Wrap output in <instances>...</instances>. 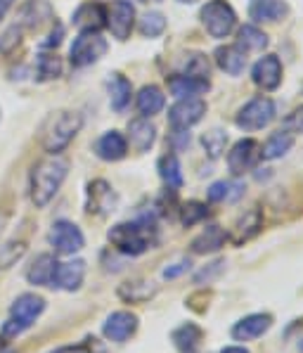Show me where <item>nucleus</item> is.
<instances>
[{"instance_id":"7ed1b4c3","label":"nucleus","mask_w":303,"mask_h":353,"mask_svg":"<svg viewBox=\"0 0 303 353\" xmlns=\"http://www.w3.org/2000/svg\"><path fill=\"white\" fill-rule=\"evenodd\" d=\"M69 173V164L59 157H50V159L38 161L31 171V202H34L38 209L48 206L52 202V197L59 192L62 183L67 181Z\"/></svg>"},{"instance_id":"cd10ccee","label":"nucleus","mask_w":303,"mask_h":353,"mask_svg":"<svg viewBox=\"0 0 303 353\" xmlns=\"http://www.w3.org/2000/svg\"><path fill=\"white\" fill-rule=\"evenodd\" d=\"M216 64L230 76H240L247 67V52H242L237 46H225L216 50Z\"/></svg>"},{"instance_id":"6e6552de","label":"nucleus","mask_w":303,"mask_h":353,"mask_svg":"<svg viewBox=\"0 0 303 353\" xmlns=\"http://www.w3.org/2000/svg\"><path fill=\"white\" fill-rule=\"evenodd\" d=\"M275 119V102L270 97H253L237 112L235 123L244 130H261Z\"/></svg>"},{"instance_id":"aec40b11","label":"nucleus","mask_w":303,"mask_h":353,"mask_svg":"<svg viewBox=\"0 0 303 353\" xmlns=\"http://www.w3.org/2000/svg\"><path fill=\"white\" fill-rule=\"evenodd\" d=\"M171 341L178 353H199L204 341V330L197 323H182L171 332Z\"/></svg>"},{"instance_id":"37998d69","label":"nucleus","mask_w":303,"mask_h":353,"mask_svg":"<svg viewBox=\"0 0 303 353\" xmlns=\"http://www.w3.org/2000/svg\"><path fill=\"white\" fill-rule=\"evenodd\" d=\"M21 41V26H10L3 36H0V52H10L12 48H17Z\"/></svg>"},{"instance_id":"6ab92c4d","label":"nucleus","mask_w":303,"mask_h":353,"mask_svg":"<svg viewBox=\"0 0 303 353\" xmlns=\"http://www.w3.org/2000/svg\"><path fill=\"white\" fill-rule=\"evenodd\" d=\"M74 26L79 31H100L107 24V8L102 3H83L74 12Z\"/></svg>"},{"instance_id":"412c9836","label":"nucleus","mask_w":303,"mask_h":353,"mask_svg":"<svg viewBox=\"0 0 303 353\" xmlns=\"http://www.w3.org/2000/svg\"><path fill=\"white\" fill-rule=\"evenodd\" d=\"M55 270H57V259L52 254H41V256L34 259L29 270H26V280L36 287H52Z\"/></svg>"},{"instance_id":"72a5a7b5","label":"nucleus","mask_w":303,"mask_h":353,"mask_svg":"<svg viewBox=\"0 0 303 353\" xmlns=\"http://www.w3.org/2000/svg\"><path fill=\"white\" fill-rule=\"evenodd\" d=\"M159 176L171 190L182 188V168L176 154H164L159 159Z\"/></svg>"},{"instance_id":"f257e3e1","label":"nucleus","mask_w":303,"mask_h":353,"mask_svg":"<svg viewBox=\"0 0 303 353\" xmlns=\"http://www.w3.org/2000/svg\"><path fill=\"white\" fill-rule=\"evenodd\" d=\"M107 240L123 256H140V254H145L147 249H154L159 244V230H156L154 221L149 216H143L138 221L116 223L114 228H109Z\"/></svg>"},{"instance_id":"a878e982","label":"nucleus","mask_w":303,"mask_h":353,"mask_svg":"<svg viewBox=\"0 0 303 353\" xmlns=\"http://www.w3.org/2000/svg\"><path fill=\"white\" fill-rule=\"evenodd\" d=\"M95 152H97V157L105 161H121L128 152V143L118 130H109V133H105L97 140Z\"/></svg>"},{"instance_id":"393cba45","label":"nucleus","mask_w":303,"mask_h":353,"mask_svg":"<svg viewBox=\"0 0 303 353\" xmlns=\"http://www.w3.org/2000/svg\"><path fill=\"white\" fill-rule=\"evenodd\" d=\"M156 140V128L149 119H133L128 123V143L135 152H147Z\"/></svg>"},{"instance_id":"49530a36","label":"nucleus","mask_w":303,"mask_h":353,"mask_svg":"<svg viewBox=\"0 0 303 353\" xmlns=\"http://www.w3.org/2000/svg\"><path fill=\"white\" fill-rule=\"evenodd\" d=\"M171 145H173V150H176V152H180V150L189 148V133H187L185 128H173V133H171Z\"/></svg>"},{"instance_id":"b1692460","label":"nucleus","mask_w":303,"mask_h":353,"mask_svg":"<svg viewBox=\"0 0 303 353\" xmlns=\"http://www.w3.org/2000/svg\"><path fill=\"white\" fill-rule=\"evenodd\" d=\"M227 242V232L220 225H207V230H202L189 244L192 254H216L223 249Z\"/></svg>"},{"instance_id":"a18cd8bd","label":"nucleus","mask_w":303,"mask_h":353,"mask_svg":"<svg viewBox=\"0 0 303 353\" xmlns=\"http://www.w3.org/2000/svg\"><path fill=\"white\" fill-rule=\"evenodd\" d=\"M192 268V263H189L187 259H180L178 263H173V265H166L164 268V280H176V278H180V275H185L187 270Z\"/></svg>"},{"instance_id":"c756f323","label":"nucleus","mask_w":303,"mask_h":353,"mask_svg":"<svg viewBox=\"0 0 303 353\" xmlns=\"http://www.w3.org/2000/svg\"><path fill=\"white\" fill-rule=\"evenodd\" d=\"M164 102H166V97L161 93V88H156V85H145L138 93L135 105H138L143 117H154V114H159L164 110Z\"/></svg>"},{"instance_id":"09e8293b","label":"nucleus","mask_w":303,"mask_h":353,"mask_svg":"<svg viewBox=\"0 0 303 353\" xmlns=\"http://www.w3.org/2000/svg\"><path fill=\"white\" fill-rule=\"evenodd\" d=\"M14 5V0H0V21H3V17L8 14V10Z\"/></svg>"},{"instance_id":"39448f33","label":"nucleus","mask_w":303,"mask_h":353,"mask_svg":"<svg viewBox=\"0 0 303 353\" xmlns=\"http://www.w3.org/2000/svg\"><path fill=\"white\" fill-rule=\"evenodd\" d=\"M202 24L213 38H225L235 31L237 14L225 0H211L202 8Z\"/></svg>"},{"instance_id":"3c124183","label":"nucleus","mask_w":303,"mask_h":353,"mask_svg":"<svg viewBox=\"0 0 303 353\" xmlns=\"http://www.w3.org/2000/svg\"><path fill=\"white\" fill-rule=\"evenodd\" d=\"M0 353H14V351L8 346V341H5V336H0Z\"/></svg>"},{"instance_id":"a211bd4d","label":"nucleus","mask_w":303,"mask_h":353,"mask_svg":"<svg viewBox=\"0 0 303 353\" xmlns=\"http://www.w3.org/2000/svg\"><path fill=\"white\" fill-rule=\"evenodd\" d=\"M83 278H85V261L74 259V261H67V263H57L52 287H55V290H64V292H76L83 285Z\"/></svg>"},{"instance_id":"f03ea898","label":"nucleus","mask_w":303,"mask_h":353,"mask_svg":"<svg viewBox=\"0 0 303 353\" xmlns=\"http://www.w3.org/2000/svg\"><path fill=\"white\" fill-rule=\"evenodd\" d=\"M83 128V117L72 110L52 112L41 126V145L48 154L57 157L59 152L69 148V143L81 133Z\"/></svg>"},{"instance_id":"7c9ffc66","label":"nucleus","mask_w":303,"mask_h":353,"mask_svg":"<svg viewBox=\"0 0 303 353\" xmlns=\"http://www.w3.org/2000/svg\"><path fill=\"white\" fill-rule=\"evenodd\" d=\"M291 145H294V135L286 133V130H278V133H273L265 140V145L261 148V159H280L291 150Z\"/></svg>"},{"instance_id":"c85d7f7f","label":"nucleus","mask_w":303,"mask_h":353,"mask_svg":"<svg viewBox=\"0 0 303 353\" xmlns=\"http://www.w3.org/2000/svg\"><path fill=\"white\" fill-rule=\"evenodd\" d=\"M107 88H109V102H112V110L123 112L131 102L133 95V85L131 81L126 79L123 74H112L109 81H107Z\"/></svg>"},{"instance_id":"e433bc0d","label":"nucleus","mask_w":303,"mask_h":353,"mask_svg":"<svg viewBox=\"0 0 303 353\" xmlns=\"http://www.w3.org/2000/svg\"><path fill=\"white\" fill-rule=\"evenodd\" d=\"M207 216H209V206L202 204V202H197V199H192V202L182 204V209H180V223L185 225V228H192V225L202 223V221L207 219Z\"/></svg>"},{"instance_id":"c03bdc74","label":"nucleus","mask_w":303,"mask_h":353,"mask_svg":"<svg viewBox=\"0 0 303 353\" xmlns=\"http://www.w3.org/2000/svg\"><path fill=\"white\" fill-rule=\"evenodd\" d=\"M282 130H286V133L296 135V133H303V107H299V110H294L289 114V117L282 121Z\"/></svg>"},{"instance_id":"f8f14e48","label":"nucleus","mask_w":303,"mask_h":353,"mask_svg":"<svg viewBox=\"0 0 303 353\" xmlns=\"http://www.w3.org/2000/svg\"><path fill=\"white\" fill-rule=\"evenodd\" d=\"M118 206V194L107 181H93L88 185V214L93 216H109Z\"/></svg>"},{"instance_id":"4be33fe9","label":"nucleus","mask_w":303,"mask_h":353,"mask_svg":"<svg viewBox=\"0 0 303 353\" xmlns=\"http://www.w3.org/2000/svg\"><path fill=\"white\" fill-rule=\"evenodd\" d=\"M211 88L209 79H197V76H187V74H176L169 79V90L176 97H197L202 93H207Z\"/></svg>"},{"instance_id":"2eb2a0df","label":"nucleus","mask_w":303,"mask_h":353,"mask_svg":"<svg viewBox=\"0 0 303 353\" xmlns=\"http://www.w3.org/2000/svg\"><path fill=\"white\" fill-rule=\"evenodd\" d=\"M55 19V12H52V5L48 0H26L24 5L19 8L17 12V21L21 29H41L45 21H52Z\"/></svg>"},{"instance_id":"1a4fd4ad","label":"nucleus","mask_w":303,"mask_h":353,"mask_svg":"<svg viewBox=\"0 0 303 353\" xmlns=\"http://www.w3.org/2000/svg\"><path fill=\"white\" fill-rule=\"evenodd\" d=\"M261 159V145L256 140H240L227 154V168L232 176H244Z\"/></svg>"},{"instance_id":"5701e85b","label":"nucleus","mask_w":303,"mask_h":353,"mask_svg":"<svg viewBox=\"0 0 303 353\" xmlns=\"http://www.w3.org/2000/svg\"><path fill=\"white\" fill-rule=\"evenodd\" d=\"M156 292H159V287L152 280L138 278V280L123 282V285L118 287V299L126 303H145V301H149V299H154Z\"/></svg>"},{"instance_id":"9d476101","label":"nucleus","mask_w":303,"mask_h":353,"mask_svg":"<svg viewBox=\"0 0 303 353\" xmlns=\"http://www.w3.org/2000/svg\"><path fill=\"white\" fill-rule=\"evenodd\" d=\"M207 114V102L199 97H182L169 110V121L173 128H189L199 123Z\"/></svg>"},{"instance_id":"a19ab883","label":"nucleus","mask_w":303,"mask_h":353,"mask_svg":"<svg viewBox=\"0 0 303 353\" xmlns=\"http://www.w3.org/2000/svg\"><path fill=\"white\" fill-rule=\"evenodd\" d=\"M50 353H105V346L100 344V339L95 336H85L81 344L76 346H62V349H55Z\"/></svg>"},{"instance_id":"4468645a","label":"nucleus","mask_w":303,"mask_h":353,"mask_svg":"<svg viewBox=\"0 0 303 353\" xmlns=\"http://www.w3.org/2000/svg\"><path fill=\"white\" fill-rule=\"evenodd\" d=\"M275 318L270 313H251V316H244L242 320H237L235 327H232V339L235 341H253L261 339L265 332H270Z\"/></svg>"},{"instance_id":"864d4df0","label":"nucleus","mask_w":303,"mask_h":353,"mask_svg":"<svg viewBox=\"0 0 303 353\" xmlns=\"http://www.w3.org/2000/svg\"><path fill=\"white\" fill-rule=\"evenodd\" d=\"M145 3H161V0H145Z\"/></svg>"},{"instance_id":"ea45409f","label":"nucleus","mask_w":303,"mask_h":353,"mask_svg":"<svg viewBox=\"0 0 303 353\" xmlns=\"http://www.w3.org/2000/svg\"><path fill=\"white\" fill-rule=\"evenodd\" d=\"M209 59L202 55V52H194V55L187 57L185 62V72L187 76H197V79H209Z\"/></svg>"},{"instance_id":"9b49d317","label":"nucleus","mask_w":303,"mask_h":353,"mask_svg":"<svg viewBox=\"0 0 303 353\" xmlns=\"http://www.w3.org/2000/svg\"><path fill=\"white\" fill-rule=\"evenodd\" d=\"M135 24V8L128 0H114L107 8V26L116 41H126Z\"/></svg>"},{"instance_id":"423d86ee","label":"nucleus","mask_w":303,"mask_h":353,"mask_svg":"<svg viewBox=\"0 0 303 353\" xmlns=\"http://www.w3.org/2000/svg\"><path fill=\"white\" fill-rule=\"evenodd\" d=\"M107 52V41L100 36V31H81L79 38L74 41L72 50H69V59L74 67H88L102 59Z\"/></svg>"},{"instance_id":"bb28decb","label":"nucleus","mask_w":303,"mask_h":353,"mask_svg":"<svg viewBox=\"0 0 303 353\" xmlns=\"http://www.w3.org/2000/svg\"><path fill=\"white\" fill-rule=\"evenodd\" d=\"M286 12L289 8L284 0H251L249 5V17L253 21H280Z\"/></svg>"},{"instance_id":"20e7f679","label":"nucleus","mask_w":303,"mask_h":353,"mask_svg":"<svg viewBox=\"0 0 303 353\" xmlns=\"http://www.w3.org/2000/svg\"><path fill=\"white\" fill-rule=\"evenodd\" d=\"M45 311V299L38 294H21L14 299V303L10 306V318L3 325V336L5 339H14L24 330H29L36 323L38 316Z\"/></svg>"},{"instance_id":"dca6fc26","label":"nucleus","mask_w":303,"mask_h":353,"mask_svg":"<svg viewBox=\"0 0 303 353\" xmlns=\"http://www.w3.org/2000/svg\"><path fill=\"white\" fill-rule=\"evenodd\" d=\"M253 83L263 90H275L282 83V64H280L278 55H265L256 62L253 67Z\"/></svg>"},{"instance_id":"de8ad7c7","label":"nucleus","mask_w":303,"mask_h":353,"mask_svg":"<svg viewBox=\"0 0 303 353\" xmlns=\"http://www.w3.org/2000/svg\"><path fill=\"white\" fill-rule=\"evenodd\" d=\"M62 36H64V29L57 24L55 29H52V34L48 36V41H43V48H57L59 43H62Z\"/></svg>"},{"instance_id":"58836bf2","label":"nucleus","mask_w":303,"mask_h":353,"mask_svg":"<svg viewBox=\"0 0 303 353\" xmlns=\"http://www.w3.org/2000/svg\"><path fill=\"white\" fill-rule=\"evenodd\" d=\"M26 254V242L12 240L0 247V268H12L17 261Z\"/></svg>"},{"instance_id":"ddd939ff","label":"nucleus","mask_w":303,"mask_h":353,"mask_svg":"<svg viewBox=\"0 0 303 353\" xmlns=\"http://www.w3.org/2000/svg\"><path fill=\"white\" fill-rule=\"evenodd\" d=\"M138 325H140V320L135 313L116 311L105 320L102 334H105L109 341H114V344H123V341H128L135 332H138Z\"/></svg>"},{"instance_id":"f3484780","label":"nucleus","mask_w":303,"mask_h":353,"mask_svg":"<svg viewBox=\"0 0 303 353\" xmlns=\"http://www.w3.org/2000/svg\"><path fill=\"white\" fill-rule=\"evenodd\" d=\"M261 230H263V209L261 206H251V209L244 211L237 219L235 230H232V244L240 247V244L253 240Z\"/></svg>"},{"instance_id":"f704fd0d","label":"nucleus","mask_w":303,"mask_h":353,"mask_svg":"<svg viewBox=\"0 0 303 353\" xmlns=\"http://www.w3.org/2000/svg\"><path fill=\"white\" fill-rule=\"evenodd\" d=\"M36 72L38 81H52L62 76V59L55 52H41L36 59Z\"/></svg>"},{"instance_id":"473e14b6","label":"nucleus","mask_w":303,"mask_h":353,"mask_svg":"<svg viewBox=\"0 0 303 353\" xmlns=\"http://www.w3.org/2000/svg\"><path fill=\"white\" fill-rule=\"evenodd\" d=\"M237 48L242 52H261L263 48H268V36L256 26H242L237 34Z\"/></svg>"},{"instance_id":"603ef678","label":"nucleus","mask_w":303,"mask_h":353,"mask_svg":"<svg viewBox=\"0 0 303 353\" xmlns=\"http://www.w3.org/2000/svg\"><path fill=\"white\" fill-rule=\"evenodd\" d=\"M180 3H185V5H192V3H197V0H180Z\"/></svg>"},{"instance_id":"2f4dec72","label":"nucleus","mask_w":303,"mask_h":353,"mask_svg":"<svg viewBox=\"0 0 303 353\" xmlns=\"http://www.w3.org/2000/svg\"><path fill=\"white\" fill-rule=\"evenodd\" d=\"M244 194V185L237 181H218L209 188V202H237V199Z\"/></svg>"},{"instance_id":"4c0bfd02","label":"nucleus","mask_w":303,"mask_h":353,"mask_svg":"<svg viewBox=\"0 0 303 353\" xmlns=\"http://www.w3.org/2000/svg\"><path fill=\"white\" fill-rule=\"evenodd\" d=\"M166 31V17L161 12H147L140 19V34L145 38H156Z\"/></svg>"},{"instance_id":"0eeeda50","label":"nucleus","mask_w":303,"mask_h":353,"mask_svg":"<svg viewBox=\"0 0 303 353\" xmlns=\"http://www.w3.org/2000/svg\"><path fill=\"white\" fill-rule=\"evenodd\" d=\"M48 240H50L57 256H74L76 252H81L85 247L83 232L72 221H57V223H52Z\"/></svg>"},{"instance_id":"c9c22d12","label":"nucleus","mask_w":303,"mask_h":353,"mask_svg":"<svg viewBox=\"0 0 303 353\" xmlns=\"http://www.w3.org/2000/svg\"><path fill=\"white\" fill-rule=\"evenodd\" d=\"M202 145H204V150H207V154L211 157V159H218V157L225 152L227 133L223 128H211L202 135Z\"/></svg>"},{"instance_id":"8fccbe9b","label":"nucleus","mask_w":303,"mask_h":353,"mask_svg":"<svg viewBox=\"0 0 303 353\" xmlns=\"http://www.w3.org/2000/svg\"><path fill=\"white\" fill-rule=\"evenodd\" d=\"M220 353H251V351L244 349V346H225Z\"/></svg>"},{"instance_id":"79ce46f5","label":"nucleus","mask_w":303,"mask_h":353,"mask_svg":"<svg viewBox=\"0 0 303 353\" xmlns=\"http://www.w3.org/2000/svg\"><path fill=\"white\" fill-rule=\"evenodd\" d=\"M223 270H225V259L213 261V263H209L207 268H202L197 275H194V285H204V282L209 285V282H213Z\"/></svg>"}]
</instances>
